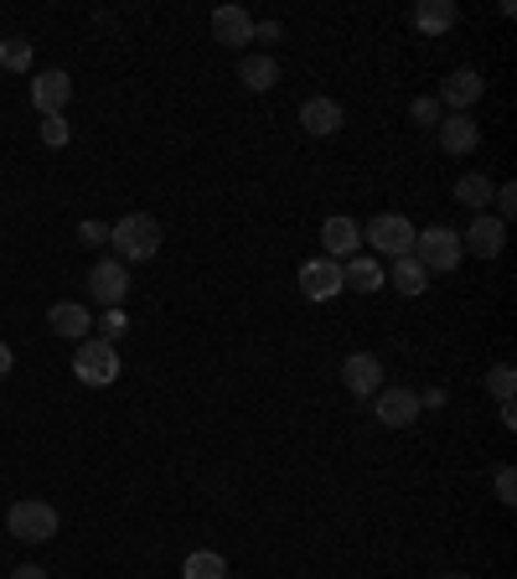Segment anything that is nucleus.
I'll use <instances>...</instances> for the list:
<instances>
[{"mask_svg": "<svg viewBox=\"0 0 517 579\" xmlns=\"http://www.w3.org/2000/svg\"><path fill=\"white\" fill-rule=\"evenodd\" d=\"M109 243L120 249V264H145L161 249V222L151 212H124L114 228H109Z\"/></svg>", "mask_w": 517, "mask_h": 579, "instance_id": "obj_1", "label": "nucleus"}, {"mask_svg": "<svg viewBox=\"0 0 517 579\" xmlns=\"http://www.w3.org/2000/svg\"><path fill=\"white\" fill-rule=\"evenodd\" d=\"M6 528H11L16 544H52L57 538V507L42 502V496H21L6 512Z\"/></svg>", "mask_w": 517, "mask_h": 579, "instance_id": "obj_2", "label": "nucleus"}, {"mask_svg": "<svg viewBox=\"0 0 517 579\" xmlns=\"http://www.w3.org/2000/svg\"><path fill=\"white\" fill-rule=\"evenodd\" d=\"M414 259H419V270L425 274H450L465 259L461 233L446 228V222H435V228H425V233H414Z\"/></svg>", "mask_w": 517, "mask_h": 579, "instance_id": "obj_3", "label": "nucleus"}, {"mask_svg": "<svg viewBox=\"0 0 517 579\" xmlns=\"http://www.w3.org/2000/svg\"><path fill=\"white\" fill-rule=\"evenodd\" d=\"M73 373L84 378L88 389H109V383L120 378V352H114V341L84 337L78 341V352H73Z\"/></svg>", "mask_w": 517, "mask_h": 579, "instance_id": "obj_4", "label": "nucleus"}, {"mask_svg": "<svg viewBox=\"0 0 517 579\" xmlns=\"http://www.w3.org/2000/svg\"><path fill=\"white\" fill-rule=\"evenodd\" d=\"M414 228L404 212H378V218L367 222V243L378 249V254H388V259H404V254H414Z\"/></svg>", "mask_w": 517, "mask_h": 579, "instance_id": "obj_5", "label": "nucleus"}, {"mask_svg": "<svg viewBox=\"0 0 517 579\" xmlns=\"http://www.w3.org/2000/svg\"><path fill=\"white\" fill-rule=\"evenodd\" d=\"M373 414H378V425H388V429H409L425 409H419V393L414 389H388V383H383L378 398H373Z\"/></svg>", "mask_w": 517, "mask_h": 579, "instance_id": "obj_6", "label": "nucleus"}, {"mask_svg": "<svg viewBox=\"0 0 517 579\" xmlns=\"http://www.w3.org/2000/svg\"><path fill=\"white\" fill-rule=\"evenodd\" d=\"M88 290H94V301H103L109 310L124 306V295H130V264H120V259H99V264L88 270Z\"/></svg>", "mask_w": 517, "mask_h": 579, "instance_id": "obj_7", "label": "nucleus"}, {"mask_svg": "<svg viewBox=\"0 0 517 579\" xmlns=\"http://www.w3.org/2000/svg\"><path fill=\"white\" fill-rule=\"evenodd\" d=\"M461 249H465V254L497 259L502 249H507V222L492 218V212H476V218H471V228L461 233Z\"/></svg>", "mask_w": 517, "mask_h": 579, "instance_id": "obj_8", "label": "nucleus"}, {"mask_svg": "<svg viewBox=\"0 0 517 579\" xmlns=\"http://www.w3.org/2000/svg\"><path fill=\"white\" fill-rule=\"evenodd\" d=\"M482 94H486L482 73H476V68H455L446 84H440V99H435V103L450 109V114H471V103L482 99Z\"/></svg>", "mask_w": 517, "mask_h": 579, "instance_id": "obj_9", "label": "nucleus"}, {"mask_svg": "<svg viewBox=\"0 0 517 579\" xmlns=\"http://www.w3.org/2000/svg\"><path fill=\"white\" fill-rule=\"evenodd\" d=\"M300 295L306 301H331V295H342V264L337 259H306L300 264Z\"/></svg>", "mask_w": 517, "mask_h": 579, "instance_id": "obj_10", "label": "nucleus"}, {"mask_svg": "<svg viewBox=\"0 0 517 579\" xmlns=\"http://www.w3.org/2000/svg\"><path fill=\"white\" fill-rule=\"evenodd\" d=\"M342 389L352 393V398H378V389H383V362L373 358V352H352V358L342 362Z\"/></svg>", "mask_w": 517, "mask_h": 579, "instance_id": "obj_11", "label": "nucleus"}, {"mask_svg": "<svg viewBox=\"0 0 517 579\" xmlns=\"http://www.w3.org/2000/svg\"><path fill=\"white\" fill-rule=\"evenodd\" d=\"M73 99V78L63 68H47L32 78V109L36 114H63Z\"/></svg>", "mask_w": 517, "mask_h": 579, "instance_id": "obj_12", "label": "nucleus"}, {"mask_svg": "<svg viewBox=\"0 0 517 579\" xmlns=\"http://www.w3.org/2000/svg\"><path fill=\"white\" fill-rule=\"evenodd\" d=\"M212 42H223V47H249L254 42V17L243 11V6H218L212 11Z\"/></svg>", "mask_w": 517, "mask_h": 579, "instance_id": "obj_13", "label": "nucleus"}, {"mask_svg": "<svg viewBox=\"0 0 517 579\" xmlns=\"http://www.w3.org/2000/svg\"><path fill=\"white\" fill-rule=\"evenodd\" d=\"M321 249H327V259L346 264V259L362 249V228L352 218H342V212H331V218L321 222Z\"/></svg>", "mask_w": 517, "mask_h": 579, "instance_id": "obj_14", "label": "nucleus"}, {"mask_svg": "<svg viewBox=\"0 0 517 579\" xmlns=\"http://www.w3.org/2000/svg\"><path fill=\"white\" fill-rule=\"evenodd\" d=\"M342 124H346V114H342V103L337 99H306L300 103V130H306V135L327 140V135H337Z\"/></svg>", "mask_w": 517, "mask_h": 579, "instance_id": "obj_15", "label": "nucleus"}, {"mask_svg": "<svg viewBox=\"0 0 517 579\" xmlns=\"http://www.w3.org/2000/svg\"><path fill=\"white\" fill-rule=\"evenodd\" d=\"M476 145H482V124L471 120V114H446V124H440V151L471 155Z\"/></svg>", "mask_w": 517, "mask_h": 579, "instance_id": "obj_16", "label": "nucleus"}, {"mask_svg": "<svg viewBox=\"0 0 517 579\" xmlns=\"http://www.w3.org/2000/svg\"><path fill=\"white\" fill-rule=\"evenodd\" d=\"M239 84L249 88V94H270V88L279 84V63L270 57V52H243L239 57Z\"/></svg>", "mask_w": 517, "mask_h": 579, "instance_id": "obj_17", "label": "nucleus"}, {"mask_svg": "<svg viewBox=\"0 0 517 579\" xmlns=\"http://www.w3.org/2000/svg\"><path fill=\"white\" fill-rule=\"evenodd\" d=\"M47 326L57 331V337H68V341H84L88 331H94V316H88L78 301H57V306L47 310Z\"/></svg>", "mask_w": 517, "mask_h": 579, "instance_id": "obj_18", "label": "nucleus"}, {"mask_svg": "<svg viewBox=\"0 0 517 579\" xmlns=\"http://www.w3.org/2000/svg\"><path fill=\"white\" fill-rule=\"evenodd\" d=\"M388 274H383V264L378 259H362V254H352L342 264V290H358V295H373V290L383 285Z\"/></svg>", "mask_w": 517, "mask_h": 579, "instance_id": "obj_19", "label": "nucleus"}, {"mask_svg": "<svg viewBox=\"0 0 517 579\" xmlns=\"http://www.w3.org/2000/svg\"><path fill=\"white\" fill-rule=\"evenodd\" d=\"M414 26L425 36H446L455 26V0H419L414 6Z\"/></svg>", "mask_w": 517, "mask_h": 579, "instance_id": "obj_20", "label": "nucleus"}, {"mask_svg": "<svg viewBox=\"0 0 517 579\" xmlns=\"http://www.w3.org/2000/svg\"><path fill=\"white\" fill-rule=\"evenodd\" d=\"M497 197V187H492V176H482V171H465L461 182H455V203L461 207H476V212H486V203Z\"/></svg>", "mask_w": 517, "mask_h": 579, "instance_id": "obj_21", "label": "nucleus"}, {"mask_svg": "<svg viewBox=\"0 0 517 579\" xmlns=\"http://www.w3.org/2000/svg\"><path fill=\"white\" fill-rule=\"evenodd\" d=\"M182 579H228L223 554H212V548H197V554L182 564Z\"/></svg>", "mask_w": 517, "mask_h": 579, "instance_id": "obj_22", "label": "nucleus"}, {"mask_svg": "<svg viewBox=\"0 0 517 579\" xmlns=\"http://www.w3.org/2000/svg\"><path fill=\"white\" fill-rule=\"evenodd\" d=\"M394 285L404 290V295H425L430 274L419 270V259H414V254H404V259H394Z\"/></svg>", "mask_w": 517, "mask_h": 579, "instance_id": "obj_23", "label": "nucleus"}, {"mask_svg": "<svg viewBox=\"0 0 517 579\" xmlns=\"http://www.w3.org/2000/svg\"><path fill=\"white\" fill-rule=\"evenodd\" d=\"M32 47H36V42H26V36H6V42H0V68H6V73H26V68H32Z\"/></svg>", "mask_w": 517, "mask_h": 579, "instance_id": "obj_24", "label": "nucleus"}, {"mask_svg": "<svg viewBox=\"0 0 517 579\" xmlns=\"http://www.w3.org/2000/svg\"><path fill=\"white\" fill-rule=\"evenodd\" d=\"M486 389L497 393L502 404H513V393H517V368H513V362H497V368L486 373Z\"/></svg>", "mask_w": 517, "mask_h": 579, "instance_id": "obj_25", "label": "nucleus"}, {"mask_svg": "<svg viewBox=\"0 0 517 579\" xmlns=\"http://www.w3.org/2000/svg\"><path fill=\"white\" fill-rule=\"evenodd\" d=\"M73 140V124L63 120V114H42V145H52V151H63Z\"/></svg>", "mask_w": 517, "mask_h": 579, "instance_id": "obj_26", "label": "nucleus"}, {"mask_svg": "<svg viewBox=\"0 0 517 579\" xmlns=\"http://www.w3.org/2000/svg\"><path fill=\"white\" fill-rule=\"evenodd\" d=\"M497 502L502 507H513L517 502V471L513 466H497Z\"/></svg>", "mask_w": 517, "mask_h": 579, "instance_id": "obj_27", "label": "nucleus"}, {"mask_svg": "<svg viewBox=\"0 0 517 579\" xmlns=\"http://www.w3.org/2000/svg\"><path fill=\"white\" fill-rule=\"evenodd\" d=\"M99 331H103L99 341H120V337H124V310H120V306H114V310H103Z\"/></svg>", "mask_w": 517, "mask_h": 579, "instance_id": "obj_28", "label": "nucleus"}, {"mask_svg": "<svg viewBox=\"0 0 517 579\" xmlns=\"http://www.w3.org/2000/svg\"><path fill=\"white\" fill-rule=\"evenodd\" d=\"M409 114H414L419 124H440V114H446V109H440L435 99H414V109H409Z\"/></svg>", "mask_w": 517, "mask_h": 579, "instance_id": "obj_29", "label": "nucleus"}, {"mask_svg": "<svg viewBox=\"0 0 517 579\" xmlns=\"http://www.w3.org/2000/svg\"><path fill=\"white\" fill-rule=\"evenodd\" d=\"M492 203H497V218L507 222L517 212V187H497V197H492Z\"/></svg>", "mask_w": 517, "mask_h": 579, "instance_id": "obj_30", "label": "nucleus"}, {"mask_svg": "<svg viewBox=\"0 0 517 579\" xmlns=\"http://www.w3.org/2000/svg\"><path fill=\"white\" fill-rule=\"evenodd\" d=\"M78 239H84V243H109V228H103V222H84V228H78Z\"/></svg>", "mask_w": 517, "mask_h": 579, "instance_id": "obj_31", "label": "nucleus"}, {"mask_svg": "<svg viewBox=\"0 0 517 579\" xmlns=\"http://www.w3.org/2000/svg\"><path fill=\"white\" fill-rule=\"evenodd\" d=\"M254 36L258 42H279L285 32H279V21H264V26H254Z\"/></svg>", "mask_w": 517, "mask_h": 579, "instance_id": "obj_32", "label": "nucleus"}, {"mask_svg": "<svg viewBox=\"0 0 517 579\" xmlns=\"http://www.w3.org/2000/svg\"><path fill=\"white\" fill-rule=\"evenodd\" d=\"M11 368H16V352H11V347L0 341V378H11Z\"/></svg>", "mask_w": 517, "mask_h": 579, "instance_id": "obj_33", "label": "nucleus"}, {"mask_svg": "<svg viewBox=\"0 0 517 579\" xmlns=\"http://www.w3.org/2000/svg\"><path fill=\"white\" fill-rule=\"evenodd\" d=\"M11 579H47V569H36V564H21Z\"/></svg>", "mask_w": 517, "mask_h": 579, "instance_id": "obj_34", "label": "nucleus"}, {"mask_svg": "<svg viewBox=\"0 0 517 579\" xmlns=\"http://www.w3.org/2000/svg\"><path fill=\"white\" fill-rule=\"evenodd\" d=\"M446 579H471V575H446Z\"/></svg>", "mask_w": 517, "mask_h": 579, "instance_id": "obj_35", "label": "nucleus"}]
</instances>
